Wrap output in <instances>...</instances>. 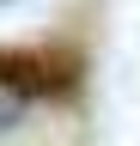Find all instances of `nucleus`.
<instances>
[{"label":"nucleus","instance_id":"1","mask_svg":"<svg viewBox=\"0 0 140 146\" xmlns=\"http://www.w3.org/2000/svg\"><path fill=\"white\" fill-rule=\"evenodd\" d=\"M85 61L73 49H0V85L25 98H73Z\"/></svg>","mask_w":140,"mask_h":146},{"label":"nucleus","instance_id":"2","mask_svg":"<svg viewBox=\"0 0 140 146\" xmlns=\"http://www.w3.org/2000/svg\"><path fill=\"white\" fill-rule=\"evenodd\" d=\"M25 91H12V85H0V134H6V128H19V116H25Z\"/></svg>","mask_w":140,"mask_h":146}]
</instances>
